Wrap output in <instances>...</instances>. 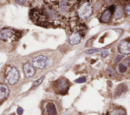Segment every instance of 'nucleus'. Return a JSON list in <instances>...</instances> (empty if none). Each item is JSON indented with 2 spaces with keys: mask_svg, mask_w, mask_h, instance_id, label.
I'll return each instance as SVG.
<instances>
[{
  "mask_svg": "<svg viewBox=\"0 0 130 115\" xmlns=\"http://www.w3.org/2000/svg\"><path fill=\"white\" fill-rule=\"evenodd\" d=\"M93 8L92 4L89 2H85L83 4L78 10L79 17L83 20L89 18L92 14Z\"/></svg>",
  "mask_w": 130,
  "mask_h": 115,
  "instance_id": "obj_1",
  "label": "nucleus"
},
{
  "mask_svg": "<svg viewBox=\"0 0 130 115\" xmlns=\"http://www.w3.org/2000/svg\"><path fill=\"white\" fill-rule=\"evenodd\" d=\"M19 72L15 67H13L8 71L6 74V80L10 85H14L19 80Z\"/></svg>",
  "mask_w": 130,
  "mask_h": 115,
  "instance_id": "obj_2",
  "label": "nucleus"
},
{
  "mask_svg": "<svg viewBox=\"0 0 130 115\" xmlns=\"http://www.w3.org/2000/svg\"><path fill=\"white\" fill-rule=\"evenodd\" d=\"M56 88L58 93L61 95L66 94L69 89L70 84L68 80L65 78L58 80L56 82Z\"/></svg>",
  "mask_w": 130,
  "mask_h": 115,
  "instance_id": "obj_3",
  "label": "nucleus"
},
{
  "mask_svg": "<svg viewBox=\"0 0 130 115\" xmlns=\"http://www.w3.org/2000/svg\"><path fill=\"white\" fill-rule=\"evenodd\" d=\"M33 65L39 69H43L48 64V59L44 55H39L32 60Z\"/></svg>",
  "mask_w": 130,
  "mask_h": 115,
  "instance_id": "obj_4",
  "label": "nucleus"
},
{
  "mask_svg": "<svg viewBox=\"0 0 130 115\" xmlns=\"http://www.w3.org/2000/svg\"><path fill=\"white\" fill-rule=\"evenodd\" d=\"M23 71L25 77L27 78H30L35 74L36 72V70L34 67L31 64L29 63H26L23 65Z\"/></svg>",
  "mask_w": 130,
  "mask_h": 115,
  "instance_id": "obj_5",
  "label": "nucleus"
},
{
  "mask_svg": "<svg viewBox=\"0 0 130 115\" xmlns=\"http://www.w3.org/2000/svg\"><path fill=\"white\" fill-rule=\"evenodd\" d=\"M119 52L123 55L130 54V43L127 41H122L119 45Z\"/></svg>",
  "mask_w": 130,
  "mask_h": 115,
  "instance_id": "obj_6",
  "label": "nucleus"
},
{
  "mask_svg": "<svg viewBox=\"0 0 130 115\" xmlns=\"http://www.w3.org/2000/svg\"><path fill=\"white\" fill-rule=\"evenodd\" d=\"M9 94L8 87L3 83H0V101L7 98Z\"/></svg>",
  "mask_w": 130,
  "mask_h": 115,
  "instance_id": "obj_7",
  "label": "nucleus"
},
{
  "mask_svg": "<svg viewBox=\"0 0 130 115\" xmlns=\"http://www.w3.org/2000/svg\"><path fill=\"white\" fill-rule=\"evenodd\" d=\"M127 90V86L123 83L120 84L117 86L114 92V98H116L121 95L123 93Z\"/></svg>",
  "mask_w": 130,
  "mask_h": 115,
  "instance_id": "obj_8",
  "label": "nucleus"
},
{
  "mask_svg": "<svg viewBox=\"0 0 130 115\" xmlns=\"http://www.w3.org/2000/svg\"><path fill=\"white\" fill-rule=\"evenodd\" d=\"M13 34L14 31L11 29H4L0 31V38L3 40H6L11 37Z\"/></svg>",
  "mask_w": 130,
  "mask_h": 115,
  "instance_id": "obj_9",
  "label": "nucleus"
},
{
  "mask_svg": "<svg viewBox=\"0 0 130 115\" xmlns=\"http://www.w3.org/2000/svg\"><path fill=\"white\" fill-rule=\"evenodd\" d=\"M81 40L80 36L77 31H74L69 37V41L71 45L78 44Z\"/></svg>",
  "mask_w": 130,
  "mask_h": 115,
  "instance_id": "obj_10",
  "label": "nucleus"
},
{
  "mask_svg": "<svg viewBox=\"0 0 130 115\" xmlns=\"http://www.w3.org/2000/svg\"><path fill=\"white\" fill-rule=\"evenodd\" d=\"M45 108L48 115H57V108L54 102H48L45 106Z\"/></svg>",
  "mask_w": 130,
  "mask_h": 115,
  "instance_id": "obj_11",
  "label": "nucleus"
},
{
  "mask_svg": "<svg viewBox=\"0 0 130 115\" xmlns=\"http://www.w3.org/2000/svg\"><path fill=\"white\" fill-rule=\"evenodd\" d=\"M111 14L112 13L111 11L108 9H107L103 13L101 17V20L104 22H107L110 19Z\"/></svg>",
  "mask_w": 130,
  "mask_h": 115,
  "instance_id": "obj_12",
  "label": "nucleus"
},
{
  "mask_svg": "<svg viewBox=\"0 0 130 115\" xmlns=\"http://www.w3.org/2000/svg\"><path fill=\"white\" fill-rule=\"evenodd\" d=\"M123 10L121 7L118 6L115 11V14H114V18L115 19H118L122 17L123 15Z\"/></svg>",
  "mask_w": 130,
  "mask_h": 115,
  "instance_id": "obj_13",
  "label": "nucleus"
},
{
  "mask_svg": "<svg viewBox=\"0 0 130 115\" xmlns=\"http://www.w3.org/2000/svg\"><path fill=\"white\" fill-rule=\"evenodd\" d=\"M106 71L107 72L108 75L112 78H115L117 76V74L114 70L111 67H107L106 69Z\"/></svg>",
  "mask_w": 130,
  "mask_h": 115,
  "instance_id": "obj_14",
  "label": "nucleus"
},
{
  "mask_svg": "<svg viewBox=\"0 0 130 115\" xmlns=\"http://www.w3.org/2000/svg\"><path fill=\"white\" fill-rule=\"evenodd\" d=\"M117 69H118V71L120 73H124V72H125L127 70V67L123 63H119L118 64Z\"/></svg>",
  "mask_w": 130,
  "mask_h": 115,
  "instance_id": "obj_15",
  "label": "nucleus"
},
{
  "mask_svg": "<svg viewBox=\"0 0 130 115\" xmlns=\"http://www.w3.org/2000/svg\"><path fill=\"white\" fill-rule=\"evenodd\" d=\"M111 115H125V113L123 109H117L114 110Z\"/></svg>",
  "mask_w": 130,
  "mask_h": 115,
  "instance_id": "obj_16",
  "label": "nucleus"
},
{
  "mask_svg": "<svg viewBox=\"0 0 130 115\" xmlns=\"http://www.w3.org/2000/svg\"><path fill=\"white\" fill-rule=\"evenodd\" d=\"M44 78H45V76H42V77H41L40 79H39L38 80H37V81H34L33 84V87H36V86H38V85H40L42 83V82H43V80H44Z\"/></svg>",
  "mask_w": 130,
  "mask_h": 115,
  "instance_id": "obj_17",
  "label": "nucleus"
},
{
  "mask_svg": "<svg viewBox=\"0 0 130 115\" xmlns=\"http://www.w3.org/2000/svg\"><path fill=\"white\" fill-rule=\"evenodd\" d=\"M86 80V78L85 76H83V77H80L74 81V82L76 83H84Z\"/></svg>",
  "mask_w": 130,
  "mask_h": 115,
  "instance_id": "obj_18",
  "label": "nucleus"
},
{
  "mask_svg": "<svg viewBox=\"0 0 130 115\" xmlns=\"http://www.w3.org/2000/svg\"><path fill=\"white\" fill-rule=\"evenodd\" d=\"M61 9L63 12H65L67 9V5L65 1H61Z\"/></svg>",
  "mask_w": 130,
  "mask_h": 115,
  "instance_id": "obj_19",
  "label": "nucleus"
},
{
  "mask_svg": "<svg viewBox=\"0 0 130 115\" xmlns=\"http://www.w3.org/2000/svg\"><path fill=\"white\" fill-rule=\"evenodd\" d=\"M101 51V49H88V50H86V52L89 54H92V53H94L97 52L98 51Z\"/></svg>",
  "mask_w": 130,
  "mask_h": 115,
  "instance_id": "obj_20",
  "label": "nucleus"
},
{
  "mask_svg": "<svg viewBox=\"0 0 130 115\" xmlns=\"http://www.w3.org/2000/svg\"><path fill=\"white\" fill-rule=\"evenodd\" d=\"M124 58V56L123 55H117L116 58H115L114 60V62L115 63H118L122 59V58Z\"/></svg>",
  "mask_w": 130,
  "mask_h": 115,
  "instance_id": "obj_21",
  "label": "nucleus"
},
{
  "mask_svg": "<svg viewBox=\"0 0 130 115\" xmlns=\"http://www.w3.org/2000/svg\"><path fill=\"white\" fill-rule=\"evenodd\" d=\"M23 112V109L21 107H18L17 109V113L19 115H21Z\"/></svg>",
  "mask_w": 130,
  "mask_h": 115,
  "instance_id": "obj_22",
  "label": "nucleus"
},
{
  "mask_svg": "<svg viewBox=\"0 0 130 115\" xmlns=\"http://www.w3.org/2000/svg\"><path fill=\"white\" fill-rule=\"evenodd\" d=\"M124 64H125L126 66H130V58H127L124 60Z\"/></svg>",
  "mask_w": 130,
  "mask_h": 115,
  "instance_id": "obj_23",
  "label": "nucleus"
},
{
  "mask_svg": "<svg viewBox=\"0 0 130 115\" xmlns=\"http://www.w3.org/2000/svg\"><path fill=\"white\" fill-rule=\"evenodd\" d=\"M109 51H104L102 52L101 53V55L103 58H106L109 54Z\"/></svg>",
  "mask_w": 130,
  "mask_h": 115,
  "instance_id": "obj_24",
  "label": "nucleus"
},
{
  "mask_svg": "<svg viewBox=\"0 0 130 115\" xmlns=\"http://www.w3.org/2000/svg\"><path fill=\"white\" fill-rule=\"evenodd\" d=\"M125 11L128 15H130V4L126 6L125 8Z\"/></svg>",
  "mask_w": 130,
  "mask_h": 115,
  "instance_id": "obj_25",
  "label": "nucleus"
},
{
  "mask_svg": "<svg viewBox=\"0 0 130 115\" xmlns=\"http://www.w3.org/2000/svg\"><path fill=\"white\" fill-rule=\"evenodd\" d=\"M108 9L111 11V12L112 13L113 12H114V10H115V7H114V6H111L109 8H108Z\"/></svg>",
  "mask_w": 130,
  "mask_h": 115,
  "instance_id": "obj_26",
  "label": "nucleus"
},
{
  "mask_svg": "<svg viewBox=\"0 0 130 115\" xmlns=\"http://www.w3.org/2000/svg\"><path fill=\"white\" fill-rule=\"evenodd\" d=\"M16 2H17L19 4L22 5L25 4V3L26 2V1H18V0H17V1H16Z\"/></svg>",
  "mask_w": 130,
  "mask_h": 115,
  "instance_id": "obj_27",
  "label": "nucleus"
},
{
  "mask_svg": "<svg viewBox=\"0 0 130 115\" xmlns=\"http://www.w3.org/2000/svg\"><path fill=\"white\" fill-rule=\"evenodd\" d=\"M10 115H15L14 113H13V114H10Z\"/></svg>",
  "mask_w": 130,
  "mask_h": 115,
  "instance_id": "obj_28",
  "label": "nucleus"
}]
</instances>
